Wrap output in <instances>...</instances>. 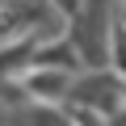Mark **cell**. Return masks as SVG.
<instances>
[{"mask_svg":"<svg viewBox=\"0 0 126 126\" xmlns=\"http://www.w3.org/2000/svg\"><path fill=\"white\" fill-rule=\"evenodd\" d=\"M67 84H72V80H67V72H42L38 63H34V72L25 76V88H30L34 97H46V101H50V97H59Z\"/></svg>","mask_w":126,"mask_h":126,"instance_id":"obj_1","label":"cell"},{"mask_svg":"<svg viewBox=\"0 0 126 126\" xmlns=\"http://www.w3.org/2000/svg\"><path fill=\"white\" fill-rule=\"evenodd\" d=\"M30 122H34V126H63V122H59V118H55L50 109H42V113H34Z\"/></svg>","mask_w":126,"mask_h":126,"instance_id":"obj_2","label":"cell"}]
</instances>
